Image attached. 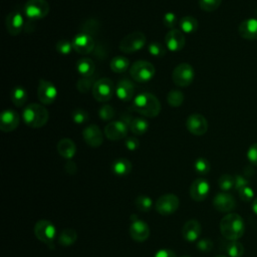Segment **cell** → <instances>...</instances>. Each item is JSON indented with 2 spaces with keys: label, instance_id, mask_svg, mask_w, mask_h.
<instances>
[{
  "label": "cell",
  "instance_id": "obj_39",
  "mask_svg": "<svg viewBox=\"0 0 257 257\" xmlns=\"http://www.w3.org/2000/svg\"><path fill=\"white\" fill-rule=\"evenodd\" d=\"M218 185L223 192H228L234 189V177L229 174H224L219 178Z\"/></svg>",
  "mask_w": 257,
  "mask_h": 257
},
{
  "label": "cell",
  "instance_id": "obj_12",
  "mask_svg": "<svg viewBox=\"0 0 257 257\" xmlns=\"http://www.w3.org/2000/svg\"><path fill=\"white\" fill-rule=\"evenodd\" d=\"M128 124L123 120H113L104 126V136L110 141H119L126 137Z\"/></svg>",
  "mask_w": 257,
  "mask_h": 257
},
{
  "label": "cell",
  "instance_id": "obj_42",
  "mask_svg": "<svg viewBox=\"0 0 257 257\" xmlns=\"http://www.w3.org/2000/svg\"><path fill=\"white\" fill-rule=\"evenodd\" d=\"M98 115L102 120H110L115 115V110L111 105L104 104L98 110Z\"/></svg>",
  "mask_w": 257,
  "mask_h": 257
},
{
  "label": "cell",
  "instance_id": "obj_2",
  "mask_svg": "<svg viewBox=\"0 0 257 257\" xmlns=\"http://www.w3.org/2000/svg\"><path fill=\"white\" fill-rule=\"evenodd\" d=\"M133 109L146 117H156L161 111V102L150 92H141L133 100Z\"/></svg>",
  "mask_w": 257,
  "mask_h": 257
},
{
  "label": "cell",
  "instance_id": "obj_54",
  "mask_svg": "<svg viewBox=\"0 0 257 257\" xmlns=\"http://www.w3.org/2000/svg\"><path fill=\"white\" fill-rule=\"evenodd\" d=\"M181 257H191V256H188V255H185V256H181Z\"/></svg>",
  "mask_w": 257,
  "mask_h": 257
},
{
  "label": "cell",
  "instance_id": "obj_22",
  "mask_svg": "<svg viewBox=\"0 0 257 257\" xmlns=\"http://www.w3.org/2000/svg\"><path fill=\"white\" fill-rule=\"evenodd\" d=\"M84 142L91 148L99 147L103 142V134L95 124H89L82 131Z\"/></svg>",
  "mask_w": 257,
  "mask_h": 257
},
{
  "label": "cell",
  "instance_id": "obj_48",
  "mask_svg": "<svg viewBox=\"0 0 257 257\" xmlns=\"http://www.w3.org/2000/svg\"><path fill=\"white\" fill-rule=\"evenodd\" d=\"M249 185V180L242 176V175H236L234 176V189L236 191H239L240 189H242L245 186Z\"/></svg>",
  "mask_w": 257,
  "mask_h": 257
},
{
  "label": "cell",
  "instance_id": "obj_26",
  "mask_svg": "<svg viewBox=\"0 0 257 257\" xmlns=\"http://www.w3.org/2000/svg\"><path fill=\"white\" fill-rule=\"evenodd\" d=\"M132 163L125 158L116 159L111 164L112 173L118 177H124L128 175L132 171Z\"/></svg>",
  "mask_w": 257,
  "mask_h": 257
},
{
  "label": "cell",
  "instance_id": "obj_9",
  "mask_svg": "<svg viewBox=\"0 0 257 257\" xmlns=\"http://www.w3.org/2000/svg\"><path fill=\"white\" fill-rule=\"evenodd\" d=\"M180 205V200L175 194H164L162 195L155 204L156 211L163 215V216H169L175 213Z\"/></svg>",
  "mask_w": 257,
  "mask_h": 257
},
{
  "label": "cell",
  "instance_id": "obj_31",
  "mask_svg": "<svg viewBox=\"0 0 257 257\" xmlns=\"http://www.w3.org/2000/svg\"><path fill=\"white\" fill-rule=\"evenodd\" d=\"M179 26H180L182 32L190 34V33H193L195 31H197L199 23H198V20L195 17L185 16V17H182L179 20Z\"/></svg>",
  "mask_w": 257,
  "mask_h": 257
},
{
  "label": "cell",
  "instance_id": "obj_29",
  "mask_svg": "<svg viewBox=\"0 0 257 257\" xmlns=\"http://www.w3.org/2000/svg\"><path fill=\"white\" fill-rule=\"evenodd\" d=\"M10 99L15 106L22 107L28 99L27 90L20 85L13 87V89L10 92Z\"/></svg>",
  "mask_w": 257,
  "mask_h": 257
},
{
  "label": "cell",
  "instance_id": "obj_14",
  "mask_svg": "<svg viewBox=\"0 0 257 257\" xmlns=\"http://www.w3.org/2000/svg\"><path fill=\"white\" fill-rule=\"evenodd\" d=\"M187 130L194 136H203L208 131V121L204 115L200 113H193L187 117Z\"/></svg>",
  "mask_w": 257,
  "mask_h": 257
},
{
  "label": "cell",
  "instance_id": "obj_4",
  "mask_svg": "<svg viewBox=\"0 0 257 257\" xmlns=\"http://www.w3.org/2000/svg\"><path fill=\"white\" fill-rule=\"evenodd\" d=\"M156 73L153 63L146 60H138L130 67V74L137 82H148Z\"/></svg>",
  "mask_w": 257,
  "mask_h": 257
},
{
  "label": "cell",
  "instance_id": "obj_45",
  "mask_svg": "<svg viewBox=\"0 0 257 257\" xmlns=\"http://www.w3.org/2000/svg\"><path fill=\"white\" fill-rule=\"evenodd\" d=\"M239 198L243 202H251L254 199V190L248 185L238 191Z\"/></svg>",
  "mask_w": 257,
  "mask_h": 257
},
{
  "label": "cell",
  "instance_id": "obj_35",
  "mask_svg": "<svg viewBox=\"0 0 257 257\" xmlns=\"http://www.w3.org/2000/svg\"><path fill=\"white\" fill-rule=\"evenodd\" d=\"M135 204L139 211L141 212H149L153 207V201L149 196L140 195L137 197Z\"/></svg>",
  "mask_w": 257,
  "mask_h": 257
},
{
  "label": "cell",
  "instance_id": "obj_27",
  "mask_svg": "<svg viewBox=\"0 0 257 257\" xmlns=\"http://www.w3.org/2000/svg\"><path fill=\"white\" fill-rule=\"evenodd\" d=\"M76 70L81 77L92 76L95 70V64L90 58H81L76 62Z\"/></svg>",
  "mask_w": 257,
  "mask_h": 257
},
{
  "label": "cell",
  "instance_id": "obj_5",
  "mask_svg": "<svg viewBox=\"0 0 257 257\" xmlns=\"http://www.w3.org/2000/svg\"><path fill=\"white\" fill-rule=\"evenodd\" d=\"M24 15L29 21H37L49 13V4L46 0H28L23 7Z\"/></svg>",
  "mask_w": 257,
  "mask_h": 257
},
{
  "label": "cell",
  "instance_id": "obj_19",
  "mask_svg": "<svg viewBox=\"0 0 257 257\" xmlns=\"http://www.w3.org/2000/svg\"><path fill=\"white\" fill-rule=\"evenodd\" d=\"M210 192V184L204 178L196 179L190 187V196L196 202L204 201Z\"/></svg>",
  "mask_w": 257,
  "mask_h": 257
},
{
  "label": "cell",
  "instance_id": "obj_40",
  "mask_svg": "<svg viewBox=\"0 0 257 257\" xmlns=\"http://www.w3.org/2000/svg\"><path fill=\"white\" fill-rule=\"evenodd\" d=\"M222 0H199V6L206 12L215 11L220 5Z\"/></svg>",
  "mask_w": 257,
  "mask_h": 257
},
{
  "label": "cell",
  "instance_id": "obj_37",
  "mask_svg": "<svg viewBox=\"0 0 257 257\" xmlns=\"http://www.w3.org/2000/svg\"><path fill=\"white\" fill-rule=\"evenodd\" d=\"M94 83H95V81H94L93 75L89 76V77H81L78 79V81L76 83V88L79 92L86 93L89 89H92Z\"/></svg>",
  "mask_w": 257,
  "mask_h": 257
},
{
  "label": "cell",
  "instance_id": "obj_41",
  "mask_svg": "<svg viewBox=\"0 0 257 257\" xmlns=\"http://www.w3.org/2000/svg\"><path fill=\"white\" fill-rule=\"evenodd\" d=\"M55 49L58 53H60L62 55H67L71 52L73 47H72V43L70 41H68L66 39H61L56 42Z\"/></svg>",
  "mask_w": 257,
  "mask_h": 257
},
{
  "label": "cell",
  "instance_id": "obj_36",
  "mask_svg": "<svg viewBox=\"0 0 257 257\" xmlns=\"http://www.w3.org/2000/svg\"><path fill=\"white\" fill-rule=\"evenodd\" d=\"M71 118H72L74 123L83 124L89 119V114L85 109H83L81 107H77V108H74L72 110Z\"/></svg>",
  "mask_w": 257,
  "mask_h": 257
},
{
  "label": "cell",
  "instance_id": "obj_50",
  "mask_svg": "<svg viewBox=\"0 0 257 257\" xmlns=\"http://www.w3.org/2000/svg\"><path fill=\"white\" fill-rule=\"evenodd\" d=\"M64 171L69 175H74L77 171V166L72 160H67L64 164Z\"/></svg>",
  "mask_w": 257,
  "mask_h": 257
},
{
  "label": "cell",
  "instance_id": "obj_52",
  "mask_svg": "<svg viewBox=\"0 0 257 257\" xmlns=\"http://www.w3.org/2000/svg\"><path fill=\"white\" fill-rule=\"evenodd\" d=\"M252 211L257 215V198H255L252 202Z\"/></svg>",
  "mask_w": 257,
  "mask_h": 257
},
{
  "label": "cell",
  "instance_id": "obj_23",
  "mask_svg": "<svg viewBox=\"0 0 257 257\" xmlns=\"http://www.w3.org/2000/svg\"><path fill=\"white\" fill-rule=\"evenodd\" d=\"M238 33L242 38L248 40L257 39V19L248 18L243 20L238 27Z\"/></svg>",
  "mask_w": 257,
  "mask_h": 257
},
{
  "label": "cell",
  "instance_id": "obj_21",
  "mask_svg": "<svg viewBox=\"0 0 257 257\" xmlns=\"http://www.w3.org/2000/svg\"><path fill=\"white\" fill-rule=\"evenodd\" d=\"M202 233V226L200 222L195 219L187 221L182 228V236L185 241L193 243L199 240Z\"/></svg>",
  "mask_w": 257,
  "mask_h": 257
},
{
  "label": "cell",
  "instance_id": "obj_10",
  "mask_svg": "<svg viewBox=\"0 0 257 257\" xmlns=\"http://www.w3.org/2000/svg\"><path fill=\"white\" fill-rule=\"evenodd\" d=\"M34 235L39 241L51 245L56 236V228L48 220H39L34 225Z\"/></svg>",
  "mask_w": 257,
  "mask_h": 257
},
{
  "label": "cell",
  "instance_id": "obj_3",
  "mask_svg": "<svg viewBox=\"0 0 257 257\" xmlns=\"http://www.w3.org/2000/svg\"><path fill=\"white\" fill-rule=\"evenodd\" d=\"M49 118V112L44 105L39 103H30L22 111L24 123L32 128H39L46 124Z\"/></svg>",
  "mask_w": 257,
  "mask_h": 257
},
{
  "label": "cell",
  "instance_id": "obj_38",
  "mask_svg": "<svg viewBox=\"0 0 257 257\" xmlns=\"http://www.w3.org/2000/svg\"><path fill=\"white\" fill-rule=\"evenodd\" d=\"M194 169L199 175H207L211 170V165L207 159L198 158L194 163Z\"/></svg>",
  "mask_w": 257,
  "mask_h": 257
},
{
  "label": "cell",
  "instance_id": "obj_25",
  "mask_svg": "<svg viewBox=\"0 0 257 257\" xmlns=\"http://www.w3.org/2000/svg\"><path fill=\"white\" fill-rule=\"evenodd\" d=\"M56 149L58 154L66 160H71L76 153V146L74 142L68 138L59 140L56 145Z\"/></svg>",
  "mask_w": 257,
  "mask_h": 257
},
{
  "label": "cell",
  "instance_id": "obj_30",
  "mask_svg": "<svg viewBox=\"0 0 257 257\" xmlns=\"http://www.w3.org/2000/svg\"><path fill=\"white\" fill-rule=\"evenodd\" d=\"M128 127L134 135L142 136L147 133L149 128L148 121L143 117H135L128 121Z\"/></svg>",
  "mask_w": 257,
  "mask_h": 257
},
{
  "label": "cell",
  "instance_id": "obj_28",
  "mask_svg": "<svg viewBox=\"0 0 257 257\" xmlns=\"http://www.w3.org/2000/svg\"><path fill=\"white\" fill-rule=\"evenodd\" d=\"M223 250L229 257H242L245 249L238 240H227L223 246Z\"/></svg>",
  "mask_w": 257,
  "mask_h": 257
},
{
  "label": "cell",
  "instance_id": "obj_47",
  "mask_svg": "<svg viewBox=\"0 0 257 257\" xmlns=\"http://www.w3.org/2000/svg\"><path fill=\"white\" fill-rule=\"evenodd\" d=\"M247 159L250 164L257 167V143L251 145L247 151Z\"/></svg>",
  "mask_w": 257,
  "mask_h": 257
},
{
  "label": "cell",
  "instance_id": "obj_6",
  "mask_svg": "<svg viewBox=\"0 0 257 257\" xmlns=\"http://www.w3.org/2000/svg\"><path fill=\"white\" fill-rule=\"evenodd\" d=\"M146 35L143 32L136 31L125 35L119 42V49L124 53H134L141 50L146 44Z\"/></svg>",
  "mask_w": 257,
  "mask_h": 257
},
{
  "label": "cell",
  "instance_id": "obj_24",
  "mask_svg": "<svg viewBox=\"0 0 257 257\" xmlns=\"http://www.w3.org/2000/svg\"><path fill=\"white\" fill-rule=\"evenodd\" d=\"M115 94L122 101L131 100L135 94L134 83L126 78L120 79L115 86Z\"/></svg>",
  "mask_w": 257,
  "mask_h": 257
},
{
  "label": "cell",
  "instance_id": "obj_16",
  "mask_svg": "<svg viewBox=\"0 0 257 257\" xmlns=\"http://www.w3.org/2000/svg\"><path fill=\"white\" fill-rule=\"evenodd\" d=\"M214 208L221 213H231L236 207L235 198L228 192H220L213 199Z\"/></svg>",
  "mask_w": 257,
  "mask_h": 257
},
{
  "label": "cell",
  "instance_id": "obj_13",
  "mask_svg": "<svg viewBox=\"0 0 257 257\" xmlns=\"http://www.w3.org/2000/svg\"><path fill=\"white\" fill-rule=\"evenodd\" d=\"M5 26H6L7 32L10 35L12 36L18 35L25 28V20H24L23 14L19 10L11 11L6 16Z\"/></svg>",
  "mask_w": 257,
  "mask_h": 257
},
{
  "label": "cell",
  "instance_id": "obj_33",
  "mask_svg": "<svg viewBox=\"0 0 257 257\" xmlns=\"http://www.w3.org/2000/svg\"><path fill=\"white\" fill-rule=\"evenodd\" d=\"M77 239V233L74 229L66 228L61 231L58 236V243L62 246H70L75 243Z\"/></svg>",
  "mask_w": 257,
  "mask_h": 257
},
{
  "label": "cell",
  "instance_id": "obj_8",
  "mask_svg": "<svg viewBox=\"0 0 257 257\" xmlns=\"http://www.w3.org/2000/svg\"><path fill=\"white\" fill-rule=\"evenodd\" d=\"M92 95L93 97L100 102L108 101L114 92V86L111 79L107 77L99 78L95 81L92 87Z\"/></svg>",
  "mask_w": 257,
  "mask_h": 257
},
{
  "label": "cell",
  "instance_id": "obj_34",
  "mask_svg": "<svg viewBox=\"0 0 257 257\" xmlns=\"http://www.w3.org/2000/svg\"><path fill=\"white\" fill-rule=\"evenodd\" d=\"M184 93L178 89H172L167 94V101L172 107H179L184 101Z\"/></svg>",
  "mask_w": 257,
  "mask_h": 257
},
{
  "label": "cell",
  "instance_id": "obj_1",
  "mask_svg": "<svg viewBox=\"0 0 257 257\" xmlns=\"http://www.w3.org/2000/svg\"><path fill=\"white\" fill-rule=\"evenodd\" d=\"M220 232L226 240H238L245 233L243 218L237 213H228L220 221Z\"/></svg>",
  "mask_w": 257,
  "mask_h": 257
},
{
  "label": "cell",
  "instance_id": "obj_11",
  "mask_svg": "<svg viewBox=\"0 0 257 257\" xmlns=\"http://www.w3.org/2000/svg\"><path fill=\"white\" fill-rule=\"evenodd\" d=\"M37 97L42 104H51L57 97V88L51 81L41 78L38 82Z\"/></svg>",
  "mask_w": 257,
  "mask_h": 257
},
{
  "label": "cell",
  "instance_id": "obj_7",
  "mask_svg": "<svg viewBox=\"0 0 257 257\" xmlns=\"http://www.w3.org/2000/svg\"><path fill=\"white\" fill-rule=\"evenodd\" d=\"M194 77L195 71L193 66L185 62L177 65L172 73V79L174 83L181 87L189 86L194 81Z\"/></svg>",
  "mask_w": 257,
  "mask_h": 257
},
{
  "label": "cell",
  "instance_id": "obj_18",
  "mask_svg": "<svg viewBox=\"0 0 257 257\" xmlns=\"http://www.w3.org/2000/svg\"><path fill=\"white\" fill-rule=\"evenodd\" d=\"M165 42L167 48L172 52H177L183 49L186 43V38L184 33L180 29H171L168 31L165 37Z\"/></svg>",
  "mask_w": 257,
  "mask_h": 257
},
{
  "label": "cell",
  "instance_id": "obj_51",
  "mask_svg": "<svg viewBox=\"0 0 257 257\" xmlns=\"http://www.w3.org/2000/svg\"><path fill=\"white\" fill-rule=\"evenodd\" d=\"M154 257H177V256L173 250L164 248V249H160L159 251H157Z\"/></svg>",
  "mask_w": 257,
  "mask_h": 257
},
{
  "label": "cell",
  "instance_id": "obj_20",
  "mask_svg": "<svg viewBox=\"0 0 257 257\" xmlns=\"http://www.w3.org/2000/svg\"><path fill=\"white\" fill-rule=\"evenodd\" d=\"M128 233L133 240L137 242H145L150 236V227L145 221L136 219L132 221L128 228Z\"/></svg>",
  "mask_w": 257,
  "mask_h": 257
},
{
  "label": "cell",
  "instance_id": "obj_17",
  "mask_svg": "<svg viewBox=\"0 0 257 257\" xmlns=\"http://www.w3.org/2000/svg\"><path fill=\"white\" fill-rule=\"evenodd\" d=\"M20 122L18 112L12 108H7L0 115V130L4 133H10L16 130Z\"/></svg>",
  "mask_w": 257,
  "mask_h": 257
},
{
  "label": "cell",
  "instance_id": "obj_53",
  "mask_svg": "<svg viewBox=\"0 0 257 257\" xmlns=\"http://www.w3.org/2000/svg\"><path fill=\"white\" fill-rule=\"evenodd\" d=\"M215 257H228V256H226V255H217Z\"/></svg>",
  "mask_w": 257,
  "mask_h": 257
},
{
  "label": "cell",
  "instance_id": "obj_49",
  "mask_svg": "<svg viewBox=\"0 0 257 257\" xmlns=\"http://www.w3.org/2000/svg\"><path fill=\"white\" fill-rule=\"evenodd\" d=\"M124 146L128 151H136L140 147V142L137 138L128 137L124 141Z\"/></svg>",
  "mask_w": 257,
  "mask_h": 257
},
{
  "label": "cell",
  "instance_id": "obj_32",
  "mask_svg": "<svg viewBox=\"0 0 257 257\" xmlns=\"http://www.w3.org/2000/svg\"><path fill=\"white\" fill-rule=\"evenodd\" d=\"M110 69L115 73H122L130 67V60L124 56H115L109 62Z\"/></svg>",
  "mask_w": 257,
  "mask_h": 257
},
{
  "label": "cell",
  "instance_id": "obj_43",
  "mask_svg": "<svg viewBox=\"0 0 257 257\" xmlns=\"http://www.w3.org/2000/svg\"><path fill=\"white\" fill-rule=\"evenodd\" d=\"M148 50L151 55L156 56V57H161L166 54V48L164 47L163 44L159 42H152L148 46Z\"/></svg>",
  "mask_w": 257,
  "mask_h": 257
},
{
  "label": "cell",
  "instance_id": "obj_15",
  "mask_svg": "<svg viewBox=\"0 0 257 257\" xmlns=\"http://www.w3.org/2000/svg\"><path fill=\"white\" fill-rule=\"evenodd\" d=\"M72 47L73 50L80 54H89L94 48L93 38L86 33H77L72 38Z\"/></svg>",
  "mask_w": 257,
  "mask_h": 257
},
{
  "label": "cell",
  "instance_id": "obj_46",
  "mask_svg": "<svg viewBox=\"0 0 257 257\" xmlns=\"http://www.w3.org/2000/svg\"><path fill=\"white\" fill-rule=\"evenodd\" d=\"M196 246H197V249L201 252H210L214 247V243L211 239L203 238L197 241Z\"/></svg>",
  "mask_w": 257,
  "mask_h": 257
},
{
  "label": "cell",
  "instance_id": "obj_44",
  "mask_svg": "<svg viewBox=\"0 0 257 257\" xmlns=\"http://www.w3.org/2000/svg\"><path fill=\"white\" fill-rule=\"evenodd\" d=\"M179 20H178V17L177 15L174 13V12H167L164 17H163V23L164 25L167 27V28H170L171 29H174L175 26L178 24Z\"/></svg>",
  "mask_w": 257,
  "mask_h": 257
}]
</instances>
